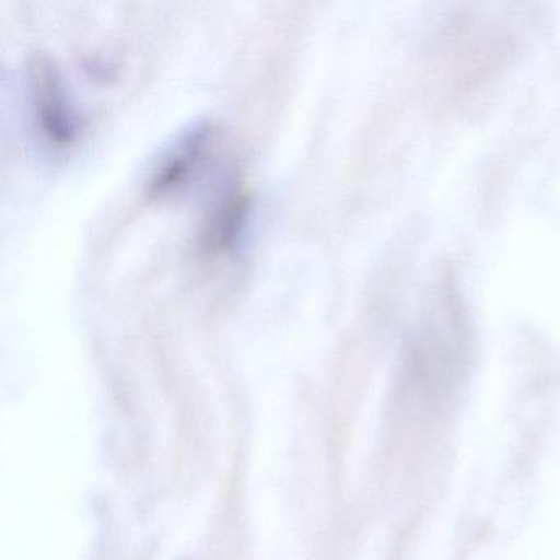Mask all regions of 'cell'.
Returning a JSON list of instances; mask_svg holds the SVG:
<instances>
[{"label": "cell", "instance_id": "3957f363", "mask_svg": "<svg viewBox=\"0 0 560 560\" xmlns=\"http://www.w3.org/2000/svg\"><path fill=\"white\" fill-rule=\"evenodd\" d=\"M248 199L237 186L225 189L209 209L205 222V245L208 250H228L241 235L247 221Z\"/></svg>", "mask_w": 560, "mask_h": 560}, {"label": "cell", "instance_id": "7a4b0ae2", "mask_svg": "<svg viewBox=\"0 0 560 560\" xmlns=\"http://www.w3.org/2000/svg\"><path fill=\"white\" fill-rule=\"evenodd\" d=\"M219 130L209 120L192 124L176 136L153 160L147 189L156 198L186 191L214 155Z\"/></svg>", "mask_w": 560, "mask_h": 560}, {"label": "cell", "instance_id": "6da1fadb", "mask_svg": "<svg viewBox=\"0 0 560 560\" xmlns=\"http://www.w3.org/2000/svg\"><path fill=\"white\" fill-rule=\"evenodd\" d=\"M27 83L32 124L42 145L54 153L73 149L83 120L60 70L47 58H37L28 67Z\"/></svg>", "mask_w": 560, "mask_h": 560}]
</instances>
